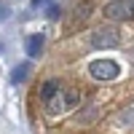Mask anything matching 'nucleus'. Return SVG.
Masks as SVG:
<instances>
[{
  "label": "nucleus",
  "instance_id": "obj_7",
  "mask_svg": "<svg viewBox=\"0 0 134 134\" xmlns=\"http://www.w3.org/2000/svg\"><path fill=\"white\" fill-rule=\"evenodd\" d=\"M30 70H32L30 64H19V67H14V72H11V83H21V81H27Z\"/></svg>",
  "mask_w": 134,
  "mask_h": 134
},
{
  "label": "nucleus",
  "instance_id": "obj_4",
  "mask_svg": "<svg viewBox=\"0 0 134 134\" xmlns=\"http://www.w3.org/2000/svg\"><path fill=\"white\" fill-rule=\"evenodd\" d=\"M102 16L110 19V21H126V19H134L131 0H110V3L102 8Z\"/></svg>",
  "mask_w": 134,
  "mask_h": 134
},
{
  "label": "nucleus",
  "instance_id": "obj_3",
  "mask_svg": "<svg viewBox=\"0 0 134 134\" xmlns=\"http://www.w3.org/2000/svg\"><path fill=\"white\" fill-rule=\"evenodd\" d=\"M94 48H118L121 46V30L118 27H99L91 35Z\"/></svg>",
  "mask_w": 134,
  "mask_h": 134
},
{
  "label": "nucleus",
  "instance_id": "obj_9",
  "mask_svg": "<svg viewBox=\"0 0 134 134\" xmlns=\"http://www.w3.org/2000/svg\"><path fill=\"white\" fill-rule=\"evenodd\" d=\"M59 11H62L59 5H51V8H48V16H51V19H57V16H59Z\"/></svg>",
  "mask_w": 134,
  "mask_h": 134
},
{
  "label": "nucleus",
  "instance_id": "obj_8",
  "mask_svg": "<svg viewBox=\"0 0 134 134\" xmlns=\"http://www.w3.org/2000/svg\"><path fill=\"white\" fill-rule=\"evenodd\" d=\"M8 16H11V11H8V5H5V3H0V21H5Z\"/></svg>",
  "mask_w": 134,
  "mask_h": 134
},
{
  "label": "nucleus",
  "instance_id": "obj_10",
  "mask_svg": "<svg viewBox=\"0 0 134 134\" xmlns=\"http://www.w3.org/2000/svg\"><path fill=\"white\" fill-rule=\"evenodd\" d=\"M46 3H51V0H32V5H35V8H40V5H46Z\"/></svg>",
  "mask_w": 134,
  "mask_h": 134
},
{
  "label": "nucleus",
  "instance_id": "obj_11",
  "mask_svg": "<svg viewBox=\"0 0 134 134\" xmlns=\"http://www.w3.org/2000/svg\"><path fill=\"white\" fill-rule=\"evenodd\" d=\"M131 8H134V0H131Z\"/></svg>",
  "mask_w": 134,
  "mask_h": 134
},
{
  "label": "nucleus",
  "instance_id": "obj_5",
  "mask_svg": "<svg viewBox=\"0 0 134 134\" xmlns=\"http://www.w3.org/2000/svg\"><path fill=\"white\" fill-rule=\"evenodd\" d=\"M24 46H27V54H30V57L38 59L40 54H43V46H46V35H43V32H32Z\"/></svg>",
  "mask_w": 134,
  "mask_h": 134
},
{
  "label": "nucleus",
  "instance_id": "obj_6",
  "mask_svg": "<svg viewBox=\"0 0 134 134\" xmlns=\"http://www.w3.org/2000/svg\"><path fill=\"white\" fill-rule=\"evenodd\" d=\"M59 88H62V83H59V81H46V83L40 86V99H43V102H48V99L57 94Z\"/></svg>",
  "mask_w": 134,
  "mask_h": 134
},
{
  "label": "nucleus",
  "instance_id": "obj_2",
  "mask_svg": "<svg viewBox=\"0 0 134 134\" xmlns=\"http://www.w3.org/2000/svg\"><path fill=\"white\" fill-rule=\"evenodd\" d=\"M88 75H91L94 81H115L121 75V67L113 59H94L88 64Z\"/></svg>",
  "mask_w": 134,
  "mask_h": 134
},
{
  "label": "nucleus",
  "instance_id": "obj_1",
  "mask_svg": "<svg viewBox=\"0 0 134 134\" xmlns=\"http://www.w3.org/2000/svg\"><path fill=\"white\" fill-rule=\"evenodd\" d=\"M78 102H81V94L75 91V88H70V86H62L57 94H54L48 102H46V113L48 115H62V113H67V110H72Z\"/></svg>",
  "mask_w": 134,
  "mask_h": 134
}]
</instances>
